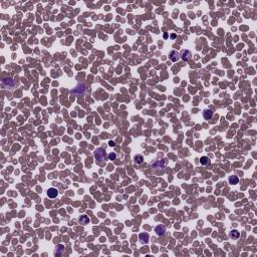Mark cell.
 I'll list each match as a JSON object with an SVG mask.
<instances>
[{
  "label": "cell",
  "mask_w": 257,
  "mask_h": 257,
  "mask_svg": "<svg viewBox=\"0 0 257 257\" xmlns=\"http://www.w3.org/2000/svg\"><path fill=\"white\" fill-rule=\"evenodd\" d=\"M94 158H96V161H98V162H106V159L108 158V155H106V150L102 149V148H98V149L94 151Z\"/></svg>",
  "instance_id": "1"
},
{
  "label": "cell",
  "mask_w": 257,
  "mask_h": 257,
  "mask_svg": "<svg viewBox=\"0 0 257 257\" xmlns=\"http://www.w3.org/2000/svg\"><path fill=\"white\" fill-rule=\"evenodd\" d=\"M85 91H87V87L83 83H79L70 92H71V94H75V96H83Z\"/></svg>",
  "instance_id": "2"
},
{
  "label": "cell",
  "mask_w": 257,
  "mask_h": 257,
  "mask_svg": "<svg viewBox=\"0 0 257 257\" xmlns=\"http://www.w3.org/2000/svg\"><path fill=\"white\" fill-rule=\"evenodd\" d=\"M192 57V52L188 49H183L180 52V58L184 61H188Z\"/></svg>",
  "instance_id": "3"
},
{
  "label": "cell",
  "mask_w": 257,
  "mask_h": 257,
  "mask_svg": "<svg viewBox=\"0 0 257 257\" xmlns=\"http://www.w3.org/2000/svg\"><path fill=\"white\" fill-rule=\"evenodd\" d=\"M166 166V161L165 160H156L151 164V167L154 169H162Z\"/></svg>",
  "instance_id": "4"
},
{
  "label": "cell",
  "mask_w": 257,
  "mask_h": 257,
  "mask_svg": "<svg viewBox=\"0 0 257 257\" xmlns=\"http://www.w3.org/2000/svg\"><path fill=\"white\" fill-rule=\"evenodd\" d=\"M169 58H170V60L173 62L178 61V60L180 59V52H178L177 50L173 49V50H171L170 52H169Z\"/></svg>",
  "instance_id": "5"
},
{
  "label": "cell",
  "mask_w": 257,
  "mask_h": 257,
  "mask_svg": "<svg viewBox=\"0 0 257 257\" xmlns=\"http://www.w3.org/2000/svg\"><path fill=\"white\" fill-rule=\"evenodd\" d=\"M14 85H15V83L12 79H5L2 81V87H4V89H11Z\"/></svg>",
  "instance_id": "6"
},
{
  "label": "cell",
  "mask_w": 257,
  "mask_h": 257,
  "mask_svg": "<svg viewBox=\"0 0 257 257\" xmlns=\"http://www.w3.org/2000/svg\"><path fill=\"white\" fill-rule=\"evenodd\" d=\"M139 240L142 244H147V243L149 242L150 240V235L146 232H143L139 235Z\"/></svg>",
  "instance_id": "7"
},
{
  "label": "cell",
  "mask_w": 257,
  "mask_h": 257,
  "mask_svg": "<svg viewBox=\"0 0 257 257\" xmlns=\"http://www.w3.org/2000/svg\"><path fill=\"white\" fill-rule=\"evenodd\" d=\"M213 116H214V113H213L211 110H209V108H205V110H203V118H204L206 121H210V120H212Z\"/></svg>",
  "instance_id": "8"
},
{
  "label": "cell",
  "mask_w": 257,
  "mask_h": 257,
  "mask_svg": "<svg viewBox=\"0 0 257 257\" xmlns=\"http://www.w3.org/2000/svg\"><path fill=\"white\" fill-rule=\"evenodd\" d=\"M155 233L157 234L158 236H163L164 234L166 233V227L165 225H157L155 228Z\"/></svg>",
  "instance_id": "9"
},
{
  "label": "cell",
  "mask_w": 257,
  "mask_h": 257,
  "mask_svg": "<svg viewBox=\"0 0 257 257\" xmlns=\"http://www.w3.org/2000/svg\"><path fill=\"white\" fill-rule=\"evenodd\" d=\"M47 196H48L49 198H51V199L56 198L58 196V190L55 189V188H49V189L47 190Z\"/></svg>",
  "instance_id": "10"
},
{
  "label": "cell",
  "mask_w": 257,
  "mask_h": 257,
  "mask_svg": "<svg viewBox=\"0 0 257 257\" xmlns=\"http://www.w3.org/2000/svg\"><path fill=\"white\" fill-rule=\"evenodd\" d=\"M63 253H64V246L61 244L57 245L55 247V250H54V255L55 256H62Z\"/></svg>",
  "instance_id": "11"
},
{
  "label": "cell",
  "mask_w": 257,
  "mask_h": 257,
  "mask_svg": "<svg viewBox=\"0 0 257 257\" xmlns=\"http://www.w3.org/2000/svg\"><path fill=\"white\" fill-rule=\"evenodd\" d=\"M89 221H91V220H89V218L87 216V215H81L79 219V222L81 224V225H87V224L89 223Z\"/></svg>",
  "instance_id": "12"
},
{
  "label": "cell",
  "mask_w": 257,
  "mask_h": 257,
  "mask_svg": "<svg viewBox=\"0 0 257 257\" xmlns=\"http://www.w3.org/2000/svg\"><path fill=\"white\" fill-rule=\"evenodd\" d=\"M228 182H229L230 185H236V184H238V182H239V178H238L237 176H235V175H232V176H230L229 179H228Z\"/></svg>",
  "instance_id": "13"
},
{
  "label": "cell",
  "mask_w": 257,
  "mask_h": 257,
  "mask_svg": "<svg viewBox=\"0 0 257 257\" xmlns=\"http://www.w3.org/2000/svg\"><path fill=\"white\" fill-rule=\"evenodd\" d=\"M229 236L231 239H238L240 237V233H239L238 230H232V231H230Z\"/></svg>",
  "instance_id": "14"
},
{
  "label": "cell",
  "mask_w": 257,
  "mask_h": 257,
  "mask_svg": "<svg viewBox=\"0 0 257 257\" xmlns=\"http://www.w3.org/2000/svg\"><path fill=\"white\" fill-rule=\"evenodd\" d=\"M200 163H201V165H203V166H207V165L210 164V159H209L208 157H206V156L201 157V159H200Z\"/></svg>",
  "instance_id": "15"
},
{
  "label": "cell",
  "mask_w": 257,
  "mask_h": 257,
  "mask_svg": "<svg viewBox=\"0 0 257 257\" xmlns=\"http://www.w3.org/2000/svg\"><path fill=\"white\" fill-rule=\"evenodd\" d=\"M135 162L140 165V164H142L143 162H144V157H143L142 155H137L136 157H135Z\"/></svg>",
  "instance_id": "16"
},
{
  "label": "cell",
  "mask_w": 257,
  "mask_h": 257,
  "mask_svg": "<svg viewBox=\"0 0 257 257\" xmlns=\"http://www.w3.org/2000/svg\"><path fill=\"white\" fill-rule=\"evenodd\" d=\"M108 159L111 160V161H115V160L117 159V154L114 153V152H113V153H110V154H108Z\"/></svg>",
  "instance_id": "17"
},
{
  "label": "cell",
  "mask_w": 257,
  "mask_h": 257,
  "mask_svg": "<svg viewBox=\"0 0 257 257\" xmlns=\"http://www.w3.org/2000/svg\"><path fill=\"white\" fill-rule=\"evenodd\" d=\"M108 144H110V146H111V147H115L116 146V143L114 142V141H110V143H108Z\"/></svg>",
  "instance_id": "18"
}]
</instances>
